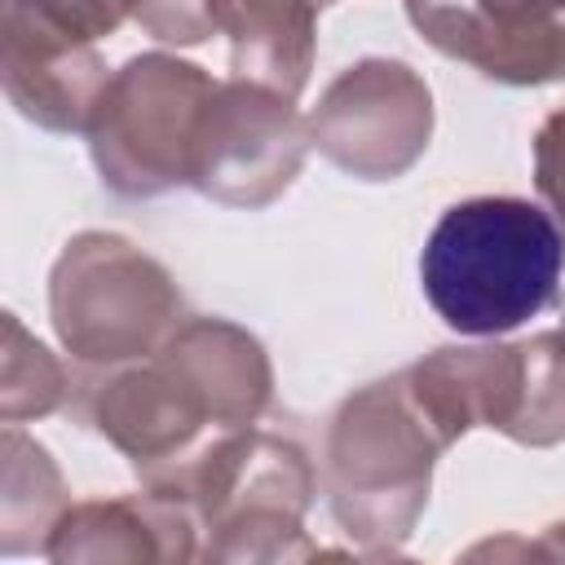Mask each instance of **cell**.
I'll use <instances>...</instances> for the list:
<instances>
[{
    "instance_id": "1",
    "label": "cell",
    "mask_w": 565,
    "mask_h": 565,
    "mask_svg": "<svg viewBox=\"0 0 565 565\" xmlns=\"http://www.w3.org/2000/svg\"><path fill=\"white\" fill-rule=\"evenodd\" d=\"M565 274V234L530 199L481 194L446 207L424 238L419 282L459 335H503L539 318Z\"/></svg>"
},
{
    "instance_id": "2",
    "label": "cell",
    "mask_w": 565,
    "mask_h": 565,
    "mask_svg": "<svg viewBox=\"0 0 565 565\" xmlns=\"http://www.w3.org/2000/svg\"><path fill=\"white\" fill-rule=\"evenodd\" d=\"M269 397L260 344L230 322H190L154 366L119 375L102 397V433L137 463L172 459L212 419H252Z\"/></svg>"
},
{
    "instance_id": "3",
    "label": "cell",
    "mask_w": 565,
    "mask_h": 565,
    "mask_svg": "<svg viewBox=\"0 0 565 565\" xmlns=\"http://www.w3.org/2000/svg\"><path fill=\"white\" fill-rule=\"evenodd\" d=\"M446 441L450 437L419 406L406 375L349 397L327 446L331 512L349 525V534H411V521L428 499L433 455Z\"/></svg>"
},
{
    "instance_id": "4",
    "label": "cell",
    "mask_w": 565,
    "mask_h": 565,
    "mask_svg": "<svg viewBox=\"0 0 565 565\" xmlns=\"http://www.w3.org/2000/svg\"><path fill=\"white\" fill-rule=\"evenodd\" d=\"M216 84L185 62L146 53L106 79L93 115V159L110 190L137 199L181 185L190 172V141Z\"/></svg>"
},
{
    "instance_id": "5",
    "label": "cell",
    "mask_w": 565,
    "mask_h": 565,
    "mask_svg": "<svg viewBox=\"0 0 565 565\" xmlns=\"http://www.w3.org/2000/svg\"><path fill=\"white\" fill-rule=\"evenodd\" d=\"M132 0H4V88L9 102L44 128L88 124L106 75L93 53Z\"/></svg>"
},
{
    "instance_id": "6",
    "label": "cell",
    "mask_w": 565,
    "mask_h": 565,
    "mask_svg": "<svg viewBox=\"0 0 565 565\" xmlns=\"http://www.w3.org/2000/svg\"><path fill=\"white\" fill-rule=\"evenodd\" d=\"M168 274L115 234L66 243L53 269V322L71 353L88 362H124L150 349L177 309Z\"/></svg>"
},
{
    "instance_id": "7",
    "label": "cell",
    "mask_w": 565,
    "mask_h": 565,
    "mask_svg": "<svg viewBox=\"0 0 565 565\" xmlns=\"http://www.w3.org/2000/svg\"><path fill=\"white\" fill-rule=\"evenodd\" d=\"M300 154L305 128L291 110V97L256 79H238L207 97L190 141L185 181L225 203H265L291 181Z\"/></svg>"
},
{
    "instance_id": "8",
    "label": "cell",
    "mask_w": 565,
    "mask_h": 565,
    "mask_svg": "<svg viewBox=\"0 0 565 565\" xmlns=\"http://www.w3.org/2000/svg\"><path fill=\"white\" fill-rule=\"evenodd\" d=\"M428 88L402 62L349 66L313 115L318 146L366 181L397 177L428 146Z\"/></svg>"
},
{
    "instance_id": "9",
    "label": "cell",
    "mask_w": 565,
    "mask_h": 565,
    "mask_svg": "<svg viewBox=\"0 0 565 565\" xmlns=\"http://www.w3.org/2000/svg\"><path fill=\"white\" fill-rule=\"evenodd\" d=\"M419 35L503 84L565 79V0H406Z\"/></svg>"
},
{
    "instance_id": "10",
    "label": "cell",
    "mask_w": 565,
    "mask_h": 565,
    "mask_svg": "<svg viewBox=\"0 0 565 565\" xmlns=\"http://www.w3.org/2000/svg\"><path fill=\"white\" fill-rule=\"evenodd\" d=\"M327 0H216V31L234 40L238 79L296 97L313 57V13Z\"/></svg>"
},
{
    "instance_id": "11",
    "label": "cell",
    "mask_w": 565,
    "mask_h": 565,
    "mask_svg": "<svg viewBox=\"0 0 565 565\" xmlns=\"http://www.w3.org/2000/svg\"><path fill=\"white\" fill-rule=\"evenodd\" d=\"M132 13L159 40L177 44H199L216 31V0H132Z\"/></svg>"
},
{
    "instance_id": "12",
    "label": "cell",
    "mask_w": 565,
    "mask_h": 565,
    "mask_svg": "<svg viewBox=\"0 0 565 565\" xmlns=\"http://www.w3.org/2000/svg\"><path fill=\"white\" fill-rule=\"evenodd\" d=\"M534 185L552 203L556 225L565 234V110H556L534 137Z\"/></svg>"
}]
</instances>
